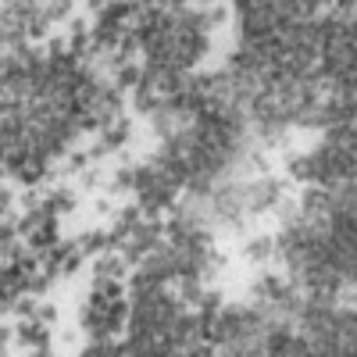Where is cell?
<instances>
[{
    "label": "cell",
    "instance_id": "1",
    "mask_svg": "<svg viewBox=\"0 0 357 357\" xmlns=\"http://www.w3.org/2000/svg\"><path fill=\"white\" fill-rule=\"evenodd\" d=\"M254 50L279 79L325 68L357 97V0H243Z\"/></svg>",
    "mask_w": 357,
    "mask_h": 357
}]
</instances>
